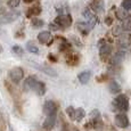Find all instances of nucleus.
Segmentation results:
<instances>
[{"mask_svg": "<svg viewBox=\"0 0 131 131\" xmlns=\"http://www.w3.org/2000/svg\"><path fill=\"white\" fill-rule=\"evenodd\" d=\"M2 50H4V48H2V46H1V43H0V54L2 52Z\"/></svg>", "mask_w": 131, "mask_h": 131, "instance_id": "34", "label": "nucleus"}, {"mask_svg": "<svg viewBox=\"0 0 131 131\" xmlns=\"http://www.w3.org/2000/svg\"><path fill=\"white\" fill-rule=\"evenodd\" d=\"M70 48H71V43H70V42H67L66 40H63V43H60L59 49L62 50V51H69Z\"/></svg>", "mask_w": 131, "mask_h": 131, "instance_id": "23", "label": "nucleus"}, {"mask_svg": "<svg viewBox=\"0 0 131 131\" xmlns=\"http://www.w3.org/2000/svg\"><path fill=\"white\" fill-rule=\"evenodd\" d=\"M72 16L69 14H65V15H59V16L56 17L55 19V23H56L58 26L62 29V27H69L70 25L72 24Z\"/></svg>", "mask_w": 131, "mask_h": 131, "instance_id": "4", "label": "nucleus"}, {"mask_svg": "<svg viewBox=\"0 0 131 131\" xmlns=\"http://www.w3.org/2000/svg\"><path fill=\"white\" fill-rule=\"evenodd\" d=\"M38 40H39L41 43L47 45V46H50L52 41V36L49 31H43V32H40L39 36H38Z\"/></svg>", "mask_w": 131, "mask_h": 131, "instance_id": "9", "label": "nucleus"}, {"mask_svg": "<svg viewBox=\"0 0 131 131\" xmlns=\"http://www.w3.org/2000/svg\"><path fill=\"white\" fill-rule=\"evenodd\" d=\"M75 131H79V130H75Z\"/></svg>", "mask_w": 131, "mask_h": 131, "instance_id": "35", "label": "nucleus"}, {"mask_svg": "<svg viewBox=\"0 0 131 131\" xmlns=\"http://www.w3.org/2000/svg\"><path fill=\"white\" fill-rule=\"evenodd\" d=\"M91 125L95 128L96 130H102L103 129V121L100 117V114L98 111H94L92 112V122Z\"/></svg>", "mask_w": 131, "mask_h": 131, "instance_id": "8", "label": "nucleus"}, {"mask_svg": "<svg viewBox=\"0 0 131 131\" xmlns=\"http://www.w3.org/2000/svg\"><path fill=\"white\" fill-rule=\"evenodd\" d=\"M49 26H50V29L54 30V31H56V30H59V29H60L59 26H57V24H56V23H51V24L49 25Z\"/></svg>", "mask_w": 131, "mask_h": 131, "instance_id": "30", "label": "nucleus"}, {"mask_svg": "<svg viewBox=\"0 0 131 131\" xmlns=\"http://www.w3.org/2000/svg\"><path fill=\"white\" fill-rule=\"evenodd\" d=\"M24 89L26 90H33L37 95L39 96H43L46 92V85L43 82L37 80L34 77H29L25 80L24 83Z\"/></svg>", "mask_w": 131, "mask_h": 131, "instance_id": "1", "label": "nucleus"}, {"mask_svg": "<svg viewBox=\"0 0 131 131\" xmlns=\"http://www.w3.org/2000/svg\"><path fill=\"white\" fill-rule=\"evenodd\" d=\"M78 30H79L83 36H87L90 31V26L88 25V23H78Z\"/></svg>", "mask_w": 131, "mask_h": 131, "instance_id": "16", "label": "nucleus"}, {"mask_svg": "<svg viewBox=\"0 0 131 131\" xmlns=\"http://www.w3.org/2000/svg\"><path fill=\"white\" fill-rule=\"evenodd\" d=\"M116 17H117L119 19L125 21V19L129 18V15H128L127 10H124V9H119V10L116 12Z\"/></svg>", "mask_w": 131, "mask_h": 131, "instance_id": "20", "label": "nucleus"}, {"mask_svg": "<svg viewBox=\"0 0 131 131\" xmlns=\"http://www.w3.org/2000/svg\"><path fill=\"white\" fill-rule=\"evenodd\" d=\"M108 89H110V91L112 94H119L121 91V85L116 81H112L110 83V85H108Z\"/></svg>", "mask_w": 131, "mask_h": 131, "instance_id": "15", "label": "nucleus"}, {"mask_svg": "<svg viewBox=\"0 0 131 131\" xmlns=\"http://www.w3.org/2000/svg\"><path fill=\"white\" fill-rule=\"evenodd\" d=\"M18 15H19L18 12L7 13V14L1 18V22H2V23H10V22H13V21H15V19L18 18Z\"/></svg>", "mask_w": 131, "mask_h": 131, "instance_id": "11", "label": "nucleus"}, {"mask_svg": "<svg viewBox=\"0 0 131 131\" xmlns=\"http://www.w3.org/2000/svg\"><path fill=\"white\" fill-rule=\"evenodd\" d=\"M55 123H56V114L49 115V116H47V119L45 120V122H43V124H42V127H43L45 130L49 131V130H51L52 128L55 127Z\"/></svg>", "mask_w": 131, "mask_h": 131, "instance_id": "10", "label": "nucleus"}, {"mask_svg": "<svg viewBox=\"0 0 131 131\" xmlns=\"http://www.w3.org/2000/svg\"><path fill=\"white\" fill-rule=\"evenodd\" d=\"M43 113L49 116V115H54L57 113V105L55 102L52 100H48V102L45 103L43 105Z\"/></svg>", "mask_w": 131, "mask_h": 131, "instance_id": "6", "label": "nucleus"}, {"mask_svg": "<svg viewBox=\"0 0 131 131\" xmlns=\"http://www.w3.org/2000/svg\"><path fill=\"white\" fill-rule=\"evenodd\" d=\"M111 51H112V48L108 43H105V40H100L99 41V54L102 59L106 60L107 57L111 55Z\"/></svg>", "mask_w": 131, "mask_h": 131, "instance_id": "5", "label": "nucleus"}, {"mask_svg": "<svg viewBox=\"0 0 131 131\" xmlns=\"http://www.w3.org/2000/svg\"><path fill=\"white\" fill-rule=\"evenodd\" d=\"M66 113H67V115H69V117L71 120H75V110L72 106L66 108Z\"/></svg>", "mask_w": 131, "mask_h": 131, "instance_id": "25", "label": "nucleus"}, {"mask_svg": "<svg viewBox=\"0 0 131 131\" xmlns=\"http://www.w3.org/2000/svg\"><path fill=\"white\" fill-rule=\"evenodd\" d=\"M9 78L14 83H19L24 78V71L22 67H14L10 72H9Z\"/></svg>", "mask_w": 131, "mask_h": 131, "instance_id": "3", "label": "nucleus"}, {"mask_svg": "<svg viewBox=\"0 0 131 131\" xmlns=\"http://www.w3.org/2000/svg\"><path fill=\"white\" fill-rule=\"evenodd\" d=\"M39 69L41 70L42 72L46 73V74L50 75V77H57V72L55 71L54 69H51L50 66H48V65H42V66H39Z\"/></svg>", "mask_w": 131, "mask_h": 131, "instance_id": "14", "label": "nucleus"}, {"mask_svg": "<svg viewBox=\"0 0 131 131\" xmlns=\"http://www.w3.org/2000/svg\"><path fill=\"white\" fill-rule=\"evenodd\" d=\"M114 105L121 112H127L129 110V99L125 95H119L114 99Z\"/></svg>", "mask_w": 131, "mask_h": 131, "instance_id": "2", "label": "nucleus"}, {"mask_svg": "<svg viewBox=\"0 0 131 131\" xmlns=\"http://www.w3.org/2000/svg\"><path fill=\"white\" fill-rule=\"evenodd\" d=\"M32 25H33V27H41L43 26V21L38 18V17H34V18H32Z\"/></svg>", "mask_w": 131, "mask_h": 131, "instance_id": "24", "label": "nucleus"}, {"mask_svg": "<svg viewBox=\"0 0 131 131\" xmlns=\"http://www.w3.org/2000/svg\"><path fill=\"white\" fill-rule=\"evenodd\" d=\"M115 124L119 128L125 129V128L129 127V119L125 114H117L115 116Z\"/></svg>", "mask_w": 131, "mask_h": 131, "instance_id": "7", "label": "nucleus"}, {"mask_svg": "<svg viewBox=\"0 0 131 131\" xmlns=\"http://www.w3.org/2000/svg\"><path fill=\"white\" fill-rule=\"evenodd\" d=\"M112 22H113V19H112V17H107L106 19H105V23H106L107 25H110V24H112Z\"/></svg>", "mask_w": 131, "mask_h": 131, "instance_id": "32", "label": "nucleus"}, {"mask_svg": "<svg viewBox=\"0 0 131 131\" xmlns=\"http://www.w3.org/2000/svg\"><path fill=\"white\" fill-rule=\"evenodd\" d=\"M48 58H49V60H52V62H55V63H56L57 60H58V59H57V57L55 56V55H51V54H50L49 56H48Z\"/></svg>", "mask_w": 131, "mask_h": 131, "instance_id": "31", "label": "nucleus"}, {"mask_svg": "<svg viewBox=\"0 0 131 131\" xmlns=\"http://www.w3.org/2000/svg\"><path fill=\"white\" fill-rule=\"evenodd\" d=\"M103 6H104V4H103L102 0H92L91 2V7L95 12H102Z\"/></svg>", "mask_w": 131, "mask_h": 131, "instance_id": "18", "label": "nucleus"}, {"mask_svg": "<svg viewBox=\"0 0 131 131\" xmlns=\"http://www.w3.org/2000/svg\"><path fill=\"white\" fill-rule=\"evenodd\" d=\"M19 2H21V0H8L7 5H8L10 8H16V7H18Z\"/></svg>", "mask_w": 131, "mask_h": 131, "instance_id": "26", "label": "nucleus"}, {"mask_svg": "<svg viewBox=\"0 0 131 131\" xmlns=\"http://www.w3.org/2000/svg\"><path fill=\"white\" fill-rule=\"evenodd\" d=\"M106 79H107V74H103V75H100V77H97V81L98 82H103V81H105Z\"/></svg>", "mask_w": 131, "mask_h": 131, "instance_id": "29", "label": "nucleus"}, {"mask_svg": "<svg viewBox=\"0 0 131 131\" xmlns=\"http://www.w3.org/2000/svg\"><path fill=\"white\" fill-rule=\"evenodd\" d=\"M60 131H70V130H69V128H67L66 125H64V127L62 128V130H60Z\"/></svg>", "mask_w": 131, "mask_h": 131, "instance_id": "33", "label": "nucleus"}, {"mask_svg": "<svg viewBox=\"0 0 131 131\" xmlns=\"http://www.w3.org/2000/svg\"><path fill=\"white\" fill-rule=\"evenodd\" d=\"M122 30L123 31H131V18H128V19H125V21H123Z\"/></svg>", "mask_w": 131, "mask_h": 131, "instance_id": "22", "label": "nucleus"}, {"mask_svg": "<svg viewBox=\"0 0 131 131\" xmlns=\"http://www.w3.org/2000/svg\"><path fill=\"white\" fill-rule=\"evenodd\" d=\"M90 75H91V73H90L89 71H83L79 74L78 79H79V81L81 82L82 84H85V83H88V81H89Z\"/></svg>", "mask_w": 131, "mask_h": 131, "instance_id": "13", "label": "nucleus"}, {"mask_svg": "<svg viewBox=\"0 0 131 131\" xmlns=\"http://www.w3.org/2000/svg\"><path fill=\"white\" fill-rule=\"evenodd\" d=\"M122 9L124 10H130L131 9V0H123L122 2Z\"/></svg>", "mask_w": 131, "mask_h": 131, "instance_id": "27", "label": "nucleus"}, {"mask_svg": "<svg viewBox=\"0 0 131 131\" xmlns=\"http://www.w3.org/2000/svg\"><path fill=\"white\" fill-rule=\"evenodd\" d=\"M26 49L29 50L30 52H32V54H36V55L39 54V48H38V46H36L32 41H29L26 43Z\"/></svg>", "mask_w": 131, "mask_h": 131, "instance_id": "19", "label": "nucleus"}, {"mask_svg": "<svg viewBox=\"0 0 131 131\" xmlns=\"http://www.w3.org/2000/svg\"><path fill=\"white\" fill-rule=\"evenodd\" d=\"M84 116H85V112L83 108H78V110H75V120L77 121L80 122Z\"/></svg>", "mask_w": 131, "mask_h": 131, "instance_id": "21", "label": "nucleus"}, {"mask_svg": "<svg viewBox=\"0 0 131 131\" xmlns=\"http://www.w3.org/2000/svg\"><path fill=\"white\" fill-rule=\"evenodd\" d=\"M41 13V7L39 6V5H37V6H33V7H30L29 10L26 12V16L29 17H33V16H38V15Z\"/></svg>", "mask_w": 131, "mask_h": 131, "instance_id": "12", "label": "nucleus"}, {"mask_svg": "<svg viewBox=\"0 0 131 131\" xmlns=\"http://www.w3.org/2000/svg\"><path fill=\"white\" fill-rule=\"evenodd\" d=\"M12 50H13V52H14V54L19 55V56H22V55H23V52H24V50L22 49L19 46H14L12 48Z\"/></svg>", "mask_w": 131, "mask_h": 131, "instance_id": "28", "label": "nucleus"}, {"mask_svg": "<svg viewBox=\"0 0 131 131\" xmlns=\"http://www.w3.org/2000/svg\"><path fill=\"white\" fill-rule=\"evenodd\" d=\"M66 62L69 65H77L79 62V56L74 54H69L66 56Z\"/></svg>", "mask_w": 131, "mask_h": 131, "instance_id": "17", "label": "nucleus"}]
</instances>
